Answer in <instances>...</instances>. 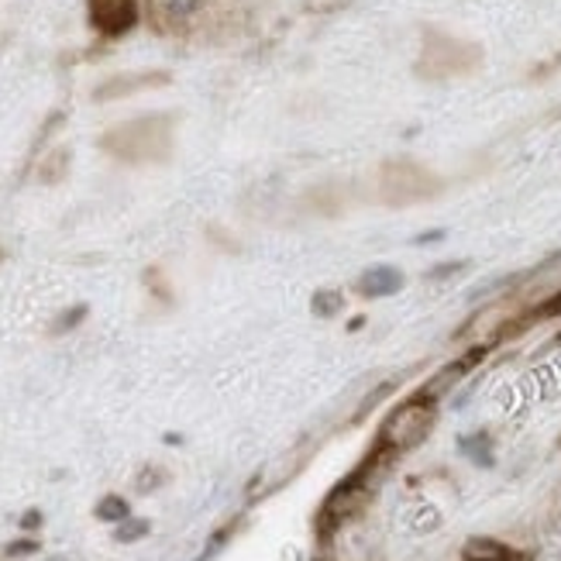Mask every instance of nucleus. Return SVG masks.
<instances>
[{"label": "nucleus", "mask_w": 561, "mask_h": 561, "mask_svg": "<svg viewBox=\"0 0 561 561\" xmlns=\"http://www.w3.org/2000/svg\"><path fill=\"white\" fill-rule=\"evenodd\" d=\"M35 548H38L35 541H21V545H11V548H8V554H11V558H21V554H32Z\"/></svg>", "instance_id": "ddd939ff"}, {"label": "nucleus", "mask_w": 561, "mask_h": 561, "mask_svg": "<svg viewBox=\"0 0 561 561\" xmlns=\"http://www.w3.org/2000/svg\"><path fill=\"white\" fill-rule=\"evenodd\" d=\"M38 520H42V517H38V514H28V517H24V527H35V524H38Z\"/></svg>", "instance_id": "4468645a"}, {"label": "nucleus", "mask_w": 561, "mask_h": 561, "mask_svg": "<svg viewBox=\"0 0 561 561\" xmlns=\"http://www.w3.org/2000/svg\"><path fill=\"white\" fill-rule=\"evenodd\" d=\"M169 83V72H128V77H114L107 83L96 87V101H121V96H131L138 90H149V87H162Z\"/></svg>", "instance_id": "0eeeda50"}, {"label": "nucleus", "mask_w": 561, "mask_h": 561, "mask_svg": "<svg viewBox=\"0 0 561 561\" xmlns=\"http://www.w3.org/2000/svg\"><path fill=\"white\" fill-rule=\"evenodd\" d=\"M265 0H145V21L162 38L221 45L252 28Z\"/></svg>", "instance_id": "f257e3e1"}, {"label": "nucleus", "mask_w": 561, "mask_h": 561, "mask_svg": "<svg viewBox=\"0 0 561 561\" xmlns=\"http://www.w3.org/2000/svg\"><path fill=\"white\" fill-rule=\"evenodd\" d=\"M379 204L386 207H410L431 201L437 190H442V180L434 173H427L424 165L410 162V159H393L379 169Z\"/></svg>", "instance_id": "7ed1b4c3"}, {"label": "nucleus", "mask_w": 561, "mask_h": 561, "mask_svg": "<svg viewBox=\"0 0 561 561\" xmlns=\"http://www.w3.org/2000/svg\"><path fill=\"white\" fill-rule=\"evenodd\" d=\"M173 114H141L101 135V149L117 162H165L173 156Z\"/></svg>", "instance_id": "f03ea898"}, {"label": "nucleus", "mask_w": 561, "mask_h": 561, "mask_svg": "<svg viewBox=\"0 0 561 561\" xmlns=\"http://www.w3.org/2000/svg\"><path fill=\"white\" fill-rule=\"evenodd\" d=\"M138 11H141L138 0H87L90 28L107 42L125 38L138 24Z\"/></svg>", "instance_id": "423d86ee"}, {"label": "nucleus", "mask_w": 561, "mask_h": 561, "mask_svg": "<svg viewBox=\"0 0 561 561\" xmlns=\"http://www.w3.org/2000/svg\"><path fill=\"white\" fill-rule=\"evenodd\" d=\"M434 427V403L427 400H410L389 413V421L382 424V445L389 451H407L417 448L427 431Z\"/></svg>", "instance_id": "39448f33"}, {"label": "nucleus", "mask_w": 561, "mask_h": 561, "mask_svg": "<svg viewBox=\"0 0 561 561\" xmlns=\"http://www.w3.org/2000/svg\"><path fill=\"white\" fill-rule=\"evenodd\" d=\"M403 286V273L393 270V265H376L362 279H358V293L362 297H389Z\"/></svg>", "instance_id": "6e6552de"}, {"label": "nucleus", "mask_w": 561, "mask_h": 561, "mask_svg": "<svg viewBox=\"0 0 561 561\" xmlns=\"http://www.w3.org/2000/svg\"><path fill=\"white\" fill-rule=\"evenodd\" d=\"M145 530H149V524H145V520H131L125 527H117V541H135V538H141Z\"/></svg>", "instance_id": "9b49d317"}, {"label": "nucleus", "mask_w": 561, "mask_h": 561, "mask_svg": "<svg viewBox=\"0 0 561 561\" xmlns=\"http://www.w3.org/2000/svg\"><path fill=\"white\" fill-rule=\"evenodd\" d=\"M313 310H321V313H334V310H337V297H334V293H321V297L313 300Z\"/></svg>", "instance_id": "f8f14e48"}, {"label": "nucleus", "mask_w": 561, "mask_h": 561, "mask_svg": "<svg viewBox=\"0 0 561 561\" xmlns=\"http://www.w3.org/2000/svg\"><path fill=\"white\" fill-rule=\"evenodd\" d=\"M479 59H482L479 45L461 42L445 32H427L421 59H417V72L424 80H448V77H461V72L476 69Z\"/></svg>", "instance_id": "20e7f679"}, {"label": "nucleus", "mask_w": 561, "mask_h": 561, "mask_svg": "<svg viewBox=\"0 0 561 561\" xmlns=\"http://www.w3.org/2000/svg\"><path fill=\"white\" fill-rule=\"evenodd\" d=\"M466 558H469V561H514V554H510L503 545L490 541V538H476V541H469Z\"/></svg>", "instance_id": "1a4fd4ad"}, {"label": "nucleus", "mask_w": 561, "mask_h": 561, "mask_svg": "<svg viewBox=\"0 0 561 561\" xmlns=\"http://www.w3.org/2000/svg\"><path fill=\"white\" fill-rule=\"evenodd\" d=\"M96 517H101V520H121V517H128V503L121 500V496H107L101 506H96Z\"/></svg>", "instance_id": "9d476101"}]
</instances>
